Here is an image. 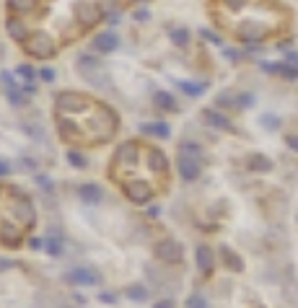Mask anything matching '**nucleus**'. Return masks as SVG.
Segmentation results:
<instances>
[{"mask_svg":"<svg viewBox=\"0 0 298 308\" xmlns=\"http://www.w3.org/2000/svg\"><path fill=\"white\" fill-rule=\"evenodd\" d=\"M262 68L267 73H278V75H283L288 80H295L298 78V68H295V65H290V62H265Z\"/></svg>","mask_w":298,"mask_h":308,"instance_id":"7","label":"nucleus"},{"mask_svg":"<svg viewBox=\"0 0 298 308\" xmlns=\"http://www.w3.org/2000/svg\"><path fill=\"white\" fill-rule=\"evenodd\" d=\"M246 168L249 171H257V173H265L272 168V161L267 156H262V153H251V156L246 158Z\"/></svg>","mask_w":298,"mask_h":308,"instance_id":"10","label":"nucleus"},{"mask_svg":"<svg viewBox=\"0 0 298 308\" xmlns=\"http://www.w3.org/2000/svg\"><path fill=\"white\" fill-rule=\"evenodd\" d=\"M122 189H125V194L130 197L135 205H145V202H151V197H153V187L140 184V182H135V184H122Z\"/></svg>","mask_w":298,"mask_h":308,"instance_id":"5","label":"nucleus"},{"mask_svg":"<svg viewBox=\"0 0 298 308\" xmlns=\"http://www.w3.org/2000/svg\"><path fill=\"white\" fill-rule=\"evenodd\" d=\"M187 308H208V303H205L200 295H192V298L187 300Z\"/></svg>","mask_w":298,"mask_h":308,"instance_id":"26","label":"nucleus"},{"mask_svg":"<svg viewBox=\"0 0 298 308\" xmlns=\"http://www.w3.org/2000/svg\"><path fill=\"white\" fill-rule=\"evenodd\" d=\"M101 18H104L101 6H94V3L78 6V11H76V24H78L81 29H94Z\"/></svg>","mask_w":298,"mask_h":308,"instance_id":"3","label":"nucleus"},{"mask_svg":"<svg viewBox=\"0 0 298 308\" xmlns=\"http://www.w3.org/2000/svg\"><path fill=\"white\" fill-rule=\"evenodd\" d=\"M47 249H50V254H60V251H62V241H60V238H52Z\"/></svg>","mask_w":298,"mask_h":308,"instance_id":"31","label":"nucleus"},{"mask_svg":"<svg viewBox=\"0 0 298 308\" xmlns=\"http://www.w3.org/2000/svg\"><path fill=\"white\" fill-rule=\"evenodd\" d=\"M6 29H8V34H11V39H16V41H21L24 44L26 41V24L21 18H8V24H6Z\"/></svg>","mask_w":298,"mask_h":308,"instance_id":"11","label":"nucleus"},{"mask_svg":"<svg viewBox=\"0 0 298 308\" xmlns=\"http://www.w3.org/2000/svg\"><path fill=\"white\" fill-rule=\"evenodd\" d=\"M39 78H42L44 83H52V80H55V70H50V68H44V70H39Z\"/></svg>","mask_w":298,"mask_h":308,"instance_id":"30","label":"nucleus"},{"mask_svg":"<svg viewBox=\"0 0 298 308\" xmlns=\"http://www.w3.org/2000/svg\"><path fill=\"white\" fill-rule=\"evenodd\" d=\"M179 173L184 182H195L200 176V158L187 156V153H179Z\"/></svg>","mask_w":298,"mask_h":308,"instance_id":"6","label":"nucleus"},{"mask_svg":"<svg viewBox=\"0 0 298 308\" xmlns=\"http://www.w3.org/2000/svg\"><path fill=\"white\" fill-rule=\"evenodd\" d=\"M156 106L164 109V112H174V109H176V101H174L171 94H156Z\"/></svg>","mask_w":298,"mask_h":308,"instance_id":"18","label":"nucleus"},{"mask_svg":"<svg viewBox=\"0 0 298 308\" xmlns=\"http://www.w3.org/2000/svg\"><path fill=\"white\" fill-rule=\"evenodd\" d=\"M285 145H288L290 150L298 153V132H290V135H285Z\"/></svg>","mask_w":298,"mask_h":308,"instance_id":"25","label":"nucleus"},{"mask_svg":"<svg viewBox=\"0 0 298 308\" xmlns=\"http://www.w3.org/2000/svg\"><path fill=\"white\" fill-rule=\"evenodd\" d=\"M18 75H21V78H26V80H31V78H34L36 73H34L31 68H29V65H21V68H18Z\"/></svg>","mask_w":298,"mask_h":308,"instance_id":"29","label":"nucleus"},{"mask_svg":"<svg viewBox=\"0 0 298 308\" xmlns=\"http://www.w3.org/2000/svg\"><path fill=\"white\" fill-rule=\"evenodd\" d=\"M67 280L70 282H76V285H94L99 277L91 272V270H83V267H78V270H73L70 275H67Z\"/></svg>","mask_w":298,"mask_h":308,"instance_id":"14","label":"nucleus"},{"mask_svg":"<svg viewBox=\"0 0 298 308\" xmlns=\"http://www.w3.org/2000/svg\"><path fill=\"white\" fill-rule=\"evenodd\" d=\"M127 298L130 300H145L148 298V290L143 288V285H130V288H127Z\"/></svg>","mask_w":298,"mask_h":308,"instance_id":"20","label":"nucleus"},{"mask_svg":"<svg viewBox=\"0 0 298 308\" xmlns=\"http://www.w3.org/2000/svg\"><path fill=\"white\" fill-rule=\"evenodd\" d=\"M153 308H174V303L171 300H164V303H156Z\"/></svg>","mask_w":298,"mask_h":308,"instance_id":"34","label":"nucleus"},{"mask_svg":"<svg viewBox=\"0 0 298 308\" xmlns=\"http://www.w3.org/2000/svg\"><path fill=\"white\" fill-rule=\"evenodd\" d=\"M218 106H226V109H239V96H234V94H220V96H218Z\"/></svg>","mask_w":298,"mask_h":308,"instance_id":"21","label":"nucleus"},{"mask_svg":"<svg viewBox=\"0 0 298 308\" xmlns=\"http://www.w3.org/2000/svg\"><path fill=\"white\" fill-rule=\"evenodd\" d=\"M67 161H70L73 166H78V168H86V158L81 156V153H76V150H73V153H67Z\"/></svg>","mask_w":298,"mask_h":308,"instance_id":"24","label":"nucleus"},{"mask_svg":"<svg viewBox=\"0 0 298 308\" xmlns=\"http://www.w3.org/2000/svg\"><path fill=\"white\" fill-rule=\"evenodd\" d=\"M179 153H187V156H195V158H200V145H195V143H184V145H179Z\"/></svg>","mask_w":298,"mask_h":308,"instance_id":"22","label":"nucleus"},{"mask_svg":"<svg viewBox=\"0 0 298 308\" xmlns=\"http://www.w3.org/2000/svg\"><path fill=\"white\" fill-rule=\"evenodd\" d=\"M24 50L34 57H42V60H47L52 55H57V41L50 36V34H44V31H36L31 39L24 41Z\"/></svg>","mask_w":298,"mask_h":308,"instance_id":"1","label":"nucleus"},{"mask_svg":"<svg viewBox=\"0 0 298 308\" xmlns=\"http://www.w3.org/2000/svg\"><path fill=\"white\" fill-rule=\"evenodd\" d=\"M39 0H8V8L16 13H31Z\"/></svg>","mask_w":298,"mask_h":308,"instance_id":"17","label":"nucleus"},{"mask_svg":"<svg viewBox=\"0 0 298 308\" xmlns=\"http://www.w3.org/2000/svg\"><path fill=\"white\" fill-rule=\"evenodd\" d=\"M117 47H120V36L114 31H101L96 36V50L99 52H114Z\"/></svg>","mask_w":298,"mask_h":308,"instance_id":"9","label":"nucleus"},{"mask_svg":"<svg viewBox=\"0 0 298 308\" xmlns=\"http://www.w3.org/2000/svg\"><path fill=\"white\" fill-rule=\"evenodd\" d=\"M78 197H81L83 202H91V205H94V202L101 200V189H99L96 184H83V187L78 189Z\"/></svg>","mask_w":298,"mask_h":308,"instance_id":"15","label":"nucleus"},{"mask_svg":"<svg viewBox=\"0 0 298 308\" xmlns=\"http://www.w3.org/2000/svg\"><path fill=\"white\" fill-rule=\"evenodd\" d=\"M197 267H200L202 275L213 272V251L208 246H197Z\"/></svg>","mask_w":298,"mask_h":308,"instance_id":"12","label":"nucleus"},{"mask_svg":"<svg viewBox=\"0 0 298 308\" xmlns=\"http://www.w3.org/2000/svg\"><path fill=\"white\" fill-rule=\"evenodd\" d=\"M179 88H181L187 96H200V94H202V85H200V83H192V80H179Z\"/></svg>","mask_w":298,"mask_h":308,"instance_id":"19","label":"nucleus"},{"mask_svg":"<svg viewBox=\"0 0 298 308\" xmlns=\"http://www.w3.org/2000/svg\"><path fill=\"white\" fill-rule=\"evenodd\" d=\"M91 99H86L83 94H76V91H62L55 101V109L60 114H67V112H78L81 106H88Z\"/></svg>","mask_w":298,"mask_h":308,"instance_id":"2","label":"nucleus"},{"mask_svg":"<svg viewBox=\"0 0 298 308\" xmlns=\"http://www.w3.org/2000/svg\"><path fill=\"white\" fill-rule=\"evenodd\" d=\"M251 104H254V96H249V94H241L239 96V109L241 106H251Z\"/></svg>","mask_w":298,"mask_h":308,"instance_id":"32","label":"nucleus"},{"mask_svg":"<svg viewBox=\"0 0 298 308\" xmlns=\"http://www.w3.org/2000/svg\"><path fill=\"white\" fill-rule=\"evenodd\" d=\"M262 124L270 127V129H278V127H280V119H278V117H262Z\"/></svg>","mask_w":298,"mask_h":308,"instance_id":"28","label":"nucleus"},{"mask_svg":"<svg viewBox=\"0 0 298 308\" xmlns=\"http://www.w3.org/2000/svg\"><path fill=\"white\" fill-rule=\"evenodd\" d=\"M140 132H145V135H158V138H169V124L166 122H153V124H143Z\"/></svg>","mask_w":298,"mask_h":308,"instance_id":"16","label":"nucleus"},{"mask_svg":"<svg viewBox=\"0 0 298 308\" xmlns=\"http://www.w3.org/2000/svg\"><path fill=\"white\" fill-rule=\"evenodd\" d=\"M44 244H42V238H31V249H42Z\"/></svg>","mask_w":298,"mask_h":308,"instance_id":"36","label":"nucleus"},{"mask_svg":"<svg viewBox=\"0 0 298 308\" xmlns=\"http://www.w3.org/2000/svg\"><path fill=\"white\" fill-rule=\"evenodd\" d=\"M6 173H8V163L0 161V176H6Z\"/></svg>","mask_w":298,"mask_h":308,"instance_id":"37","label":"nucleus"},{"mask_svg":"<svg viewBox=\"0 0 298 308\" xmlns=\"http://www.w3.org/2000/svg\"><path fill=\"white\" fill-rule=\"evenodd\" d=\"M101 300H104V303H114V295H111V293H101Z\"/></svg>","mask_w":298,"mask_h":308,"instance_id":"35","label":"nucleus"},{"mask_svg":"<svg viewBox=\"0 0 298 308\" xmlns=\"http://www.w3.org/2000/svg\"><path fill=\"white\" fill-rule=\"evenodd\" d=\"M156 256L164 259L166 264H176V261H181V246L174 238H164L161 244L156 246Z\"/></svg>","mask_w":298,"mask_h":308,"instance_id":"4","label":"nucleus"},{"mask_svg":"<svg viewBox=\"0 0 298 308\" xmlns=\"http://www.w3.org/2000/svg\"><path fill=\"white\" fill-rule=\"evenodd\" d=\"M220 3H223L226 8H231V11H239V8H244L246 0H220Z\"/></svg>","mask_w":298,"mask_h":308,"instance_id":"27","label":"nucleus"},{"mask_svg":"<svg viewBox=\"0 0 298 308\" xmlns=\"http://www.w3.org/2000/svg\"><path fill=\"white\" fill-rule=\"evenodd\" d=\"M205 122L208 124H213V127H218V129H228V132H234V124H231V119H228L226 114H220V112H215V109H205Z\"/></svg>","mask_w":298,"mask_h":308,"instance_id":"8","label":"nucleus"},{"mask_svg":"<svg viewBox=\"0 0 298 308\" xmlns=\"http://www.w3.org/2000/svg\"><path fill=\"white\" fill-rule=\"evenodd\" d=\"M285 62H290V65H295V68H298V55L290 50V52H285Z\"/></svg>","mask_w":298,"mask_h":308,"instance_id":"33","label":"nucleus"},{"mask_svg":"<svg viewBox=\"0 0 298 308\" xmlns=\"http://www.w3.org/2000/svg\"><path fill=\"white\" fill-rule=\"evenodd\" d=\"M187 39H190V34H187L184 29H174V31H171V41H174V44H187Z\"/></svg>","mask_w":298,"mask_h":308,"instance_id":"23","label":"nucleus"},{"mask_svg":"<svg viewBox=\"0 0 298 308\" xmlns=\"http://www.w3.org/2000/svg\"><path fill=\"white\" fill-rule=\"evenodd\" d=\"M220 256H223L226 267L231 270V272H241V270H244V261H241V256H239L236 251H231L228 246H223V249H220Z\"/></svg>","mask_w":298,"mask_h":308,"instance_id":"13","label":"nucleus"}]
</instances>
